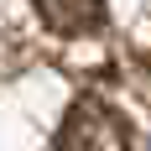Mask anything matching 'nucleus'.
Masks as SVG:
<instances>
[{
    "label": "nucleus",
    "mask_w": 151,
    "mask_h": 151,
    "mask_svg": "<svg viewBox=\"0 0 151 151\" xmlns=\"http://www.w3.org/2000/svg\"><path fill=\"white\" fill-rule=\"evenodd\" d=\"M52 151H130V136H125L120 115H115L104 99L83 94V99H73V104H68Z\"/></svg>",
    "instance_id": "obj_1"
},
{
    "label": "nucleus",
    "mask_w": 151,
    "mask_h": 151,
    "mask_svg": "<svg viewBox=\"0 0 151 151\" xmlns=\"http://www.w3.org/2000/svg\"><path fill=\"white\" fill-rule=\"evenodd\" d=\"M31 5L58 37H89L104 21V0H31Z\"/></svg>",
    "instance_id": "obj_2"
},
{
    "label": "nucleus",
    "mask_w": 151,
    "mask_h": 151,
    "mask_svg": "<svg viewBox=\"0 0 151 151\" xmlns=\"http://www.w3.org/2000/svg\"><path fill=\"white\" fill-rule=\"evenodd\" d=\"M141 68H146V83H151V58H141Z\"/></svg>",
    "instance_id": "obj_3"
}]
</instances>
